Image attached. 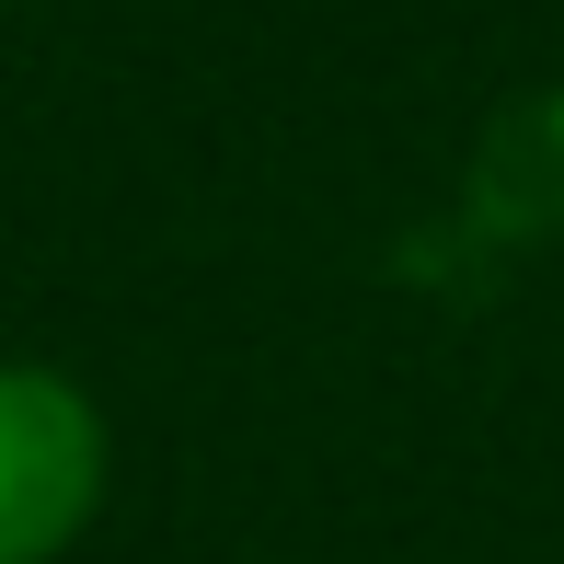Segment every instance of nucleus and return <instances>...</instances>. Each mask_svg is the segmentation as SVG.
<instances>
[{"label": "nucleus", "mask_w": 564, "mask_h": 564, "mask_svg": "<svg viewBox=\"0 0 564 564\" xmlns=\"http://www.w3.org/2000/svg\"><path fill=\"white\" fill-rule=\"evenodd\" d=\"M105 507V415L58 369H0V564H58Z\"/></svg>", "instance_id": "f257e3e1"}]
</instances>
